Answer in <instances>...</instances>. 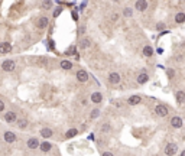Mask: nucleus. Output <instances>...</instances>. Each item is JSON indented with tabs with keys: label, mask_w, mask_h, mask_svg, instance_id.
I'll return each mask as SVG.
<instances>
[{
	"label": "nucleus",
	"mask_w": 185,
	"mask_h": 156,
	"mask_svg": "<svg viewBox=\"0 0 185 156\" xmlns=\"http://www.w3.org/2000/svg\"><path fill=\"white\" fill-rule=\"evenodd\" d=\"M176 152H178V145L176 143L166 145V147H165V155L166 156H174Z\"/></svg>",
	"instance_id": "nucleus-1"
},
{
	"label": "nucleus",
	"mask_w": 185,
	"mask_h": 156,
	"mask_svg": "<svg viewBox=\"0 0 185 156\" xmlns=\"http://www.w3.org/2000/svg\"><path fill=\"white\" fill-rule=\"evenodd\" d=\"M155 113H156L159 117H166V116H168V109H166V106H163V104H158V106L155 107Z\"/></svg>",
	"instance_id": "nucleus-2"
},
{
	"label": "nucleus",
	"mask_w": 185,
	"mask_h": 156,
	"mask_svg": "<svg viewBox=\"0 0 185 156\" xmlns=\"http://www.w3.org/2000/svg\"><path fill=\"white\" fill-rule=\"evenodd\" d=\"M2 69L6 72H12L13 69H15V62H13L12 59H6L3 61V64H2Z\"/></svg>",
	"instance_id": "nucleus-3"
},
{
	"label": "nucleus",
	"mask_w": 185,
	"mask_h": 156,
	"mask_svg": "<svg viewBox=\"0 0 185 156\" xmlns=\"http://www.w3.org/2000/svg\"><path fill=\"white\" fill-rule=\"evenodd\" d=\"M120 75L117 74V72H111V74L109 75V82L110 84H113V85H117V84H120Z\"/></svg>",
	"instance_id": "nucleus-4"
},
{
	"label": "nucleus",
	"mask_w": 185,
	"mask_h": 156,
	"mask_svg": "<svg viewBox=\"0 0 185 156\" xmlns=\"http://www.w3.org/2000/svg\"><path fill=\"white\" fill-rule=\"evenodd\" d=\"M147 6H149V3H147V2H145V0H139V2H136V3H135L136 10H139V12H143V10H146Z\"/></svg>",
	"instance_id": "nucleus-5"
},
{
	"label": "nucleus",
	"mask_w": 185,
	"mask_h": 156,
	"mask_svg": "<svg viewBox=\"0 0 185 156\" xmlns=\"http://www.w3.org/2000/svg\"><path fill=\"white\" fill-rule=\"evenodd\" d=\"M77 80H78L80 82H87L88 74L84 71V69H80V71H77Z\"/></svg>",
	"instance_id": "nucleus-6"
},
{
	"label": "nucleus",
	"mask_w": 185,
	"mask_h": 156,
	"mask_svg": "<svg viewBox=\"0 0 185 156\" xmlns=\"http://www.w3.org/2000/svg\"><path fill=\"white\" fill-rule=\"evenodd\" d=\"M4 120H6L7 123H13L17 120V116H16L15 111H7L6 114H4Z\"/></svg>",
	"instance_id": "nucleus-7"
},
{
	"label": "nucleus",
	"mask_w": 185,
	"mask_h": 156,
	"mask_svg": "<svg viewBox=\"0 0 185 156\" xmlns=\"http://www.w3.org/2000/svg\"><path fill=\"white\" fill-rule=\"evenodd\" d=\"M4 140L7 142V143H13V142H16V134L13 133V131H6V133L3 134Z\"/></svg>",
	"instance_id": "nucleus-8"
},
{
	"label": "nucleus",
	"mask_w": 185,
	"mask_h": 156,
	"mask_svg": "<svg viewBox=\"0 0 185 156\" xmlns=\"http://www.w3.org/2000/svg\"><path fill=\"white\" fill-rule=\"evenodd\" d=\"M91 101L93 103H96V104H98V103H101V100H103V95H101V93L100 91H96V93H93L91 94Z\"/></svg>",
	"instance_id": "nucleus-9"
},
{
	"label": "nucleus",
	"mask_w": 185,
	"mask_h": 156,
	"mask_svg": "<svg viewBox=\"0 0 185 156\" xmlns=\"http://www.w3.org/2000/svg\"><path fill=\"white\" fill-rule=\"evenodd\" d=\"M171 126L175 129H181L182 127V119L181 117H172L171 119Z\"/></svg>",
	"instance_id": "nucleus-10"
},
{
	"label": "nucleus",
	"mask_w": 185,
	"mask_h": 156,
	"mask_svg": "<svg viewBox=\"0 0 185 156\" xmlns=\"http://www.w3.org/2000/svg\"><path fill=\"white\" fill-rule=\"evenodd\" d=\"M12 51V45L9 42H3V44H0V53H9Z\"/></svg>",
	"instance_id": "nucleus-11"
},
{
	"label": "nucleus",
	"mask_w": 185,
	"mask_h": 156,
	"mask_svg": "<svg viewBox=\"0 0 185 156\" xmlns=\"http://www.w3.org/2000/svg\"><path fill=\"white\" fill-rule=\"evenodd\" d=\"M28 147L29 149H36V147H39V140L36 137H31L28 140Z\"/></svg>",
	"instance_id": "nucleus-12"
},
{
	"label": "nucleus",
	"mask_w": 185,
	"mask_h": 156,
	"mask_svg": "<svg viewBox=\"0 0 185 156\" xmlns=\"http://www.w3.org/2000/svg\"><path fill=\"white\" fill-rule=\"evenodd\" d=\"M140 101H142V98L139 95H132V97H129L127 104H129V106H136V104H139Z\"/></svg>",
	"instance_id": "nucleus-13"
},
{
	"label": "nucleus",
	"mask_w": 185,
	"mask_h": 156,
	"mask_svg": "<svg viewBox=\"0 0 185 156\" xmlns=\"http://www.w3.org/2000/svg\"><path fill=\"white\" fill-rule=\"evenodd\" d=\"M36 26H38L39 29H45L48 26V17H39L38 19V22H36Z\"/></svg>",
	"instance_id": "nucleus-14"
},
{
	"label": "nucleus",
	"mask_w": 185,
	"mask_h": 156,
	"mask_svg": "<svg viewBox=\"0 0 185 156\" xmlns=\"http://www.w3.org/2000/svg\"><path fill=\"white\" fill-rule=\"evenodd\" d=\"M90 45H91V41L88 38H82L81 41H80V48H81V49H87Z\"/></svg>",
	"instance_id": "nucleus-15"
},
{
	"label": "nucleus",
	"mask_w": 185,
	"mask_h": 156,
	"mask_svg": "<svg viewBox=\"0 0 185 156\" xmlns=\"http://www.w3.org/2000/svg\"><path fill=\"white\" fill-rule=\"evenodd\" d=\"M176 101H178V104H184V101H185L184 91H176Z\"/></svg>",
	"instance_id": "nucleus-16"
},
{
	"label": "nucleus",
	"mask_w": 185,
	"mask_h": 156,
	"mask_svg": "<svg viewBox=\"0 0 185 156\" xmlns=\"http://www.w3.org/2000/svg\"><path fill=\"white\" fill-rule=\"evenodd\" d=\"M39 147H41V150H42V152H49V150H51V147H52V145H51L49 142H44V143H41V145H39Z\"/></svg>",
	"instance_id": "nucleus-17"
},
{
	"label": "nucleus",
	"mask_w": 185,
	"mask_h": 156,
	"mask_svg": "<svg viewBox=\"0 0 185 156\" xmlns=\"http://www.w3.org/2000/svg\"><path fill=\"white\" fill-rule=\"evenodd\" d=\"M41 136L42 137H51V136H52V130H51V129H48V127H45V129H42L41 130Z\"/></svg>",
	"instance_id": "nucleus-18"
},
{
	"label": "nucleus",
	"mask_w": 185,
	"mask_h": 156,
	"mask_svg": "<svg viewBox=\"0 0 185 156\" xmlns=\"http://www.w3.org/2000/svg\"><path fill=\"white\" fill-rule=\"evenodd\" d=\"M16 124L19 129H26L28 127V120L26 119H20V120H16Z\"/></svg>",
	"instance_id": "nucleus-19"
},
{
	"label": "nucleus",
	"mask_w": 185,
	"mask_h": 156,
	"mask_svg": "<svg viewBox=\"0 0 185 156\" xmlns=\"http://www.w3.org/2000/svg\"><path fill=\"white\" fill-rule=\"evenodd\" d=\"M184 20H185V13H184V12L176 13V16H175V22H176V23H184Z\"/></svg>",
	"instance_id": "nucleus-20"
},
{
	"label": "nucleus",
	"mask_w": 185,
	"mask_h": 156,
	"mask_svg": "<svg viewBox=\"0 0 185 156\" xmlns=\"http://www.w3.org/2000/svg\"><path fill=\"white\" fill-rule=\"evenodd\" d=\"M61 68L65 69V71H68V69H71V68H72V64L69 62V61L64 59V61H61Z\"/></svg>",
	"instance_id": "nucleus-21"
},
{
	"label": "nucleus",
	"mask_w": 185,
	"mask_h": 156,
	"mask_svg": "<svg viewBox=\"0 0 185 156\" xmlns=\"http://www.w3.org/2000/svg\"><path fill=\"white\" fill-rule=\"evenodd\" d=\"M147 80H149V75H147V74H140L138 77V82H139V84H145V82H147Z\"/></svg>",
	"instance_id": "nucleus-22"
},
{
	"label": "nucleus",
	"mask_w": 185,
	"mask_h": 156,
	"mask_svg": "<svg viewBox=\"0 0 185 156\" xmlns=\"http://www.w3.org/2000/svg\"><path fill=\"white\" fill-rule=\"evenodd\" d=\"M152 53H153V49H152L149 45H146V46L143 48V55L145 56H152Z\"/></svg>",
	"instance_id": "nucleus-23"
},
{
	"label": "nucleus",
	"mask_w": 185,
	"mask_h": 156,
	"mask_svg": "<svg viewBox=\"0 0 185 156\" xmlns=\"http://www.w3.org/2000/svg\"><path fill=\"white\" fill-rule=\"evenodd\" d=\"M77 133H78V131H77V129H71V130H68L65 133V137H74V136H77Z\"/></svg>",
	"instance_id": "nucleus-24"
},
{
	"label": "nucleus",
	"mask_w": 185,
	"mask_h": 156,
	"mask_svg": "<svg viewBox=\"0 0 185 156\" xmlns=\"http://www.w3.org/2000/svg\"><path fill=\"white\" fill-rule=\"evenodd\" d=\"M123 15H124L126 17H130V16L133 15V12H132L130 7H124V9H123Z\"/></svg>",
	"instance_id": "nucleus-25"
},
{
	"label": "nucleus",
	"mask_w": 185,
	"mask_h": 156,
	"mask_svg": "<svg viewBox=\"0 0 185 156\" xmlns=\"http://www.w3.org/2000/svg\"><path fill=\"white\" fill-rule=\"evenodd\" d=\"M91 119H97L98 116H100V110L98 109H96V110H93V111H91Z\"/></svg>",
	"instance_id": "nucleus-26"
},
{
	"label": "nucleus",
	"mask_w": 185,
	"mask_h": 156,
	"mask_svg": "<svg viewBox=\"0 0 185 156\" xmlns=\"http://www.w3.org/2000/svg\"><path fill=\"white\" fill-rule=\"evenodd\" d=\"M101 131H110V124L109 123H103V124H101Z\"/></svg>",
	"instance_id": "nucleus-27"
},
{
	"label": "nucleus",
	"mask_w": 185,
	"mask_h": 156,
	"mask_svg": "<svg viewBox=\"0 0 185 156\" xmlns=\"http://www.w3.org/2000/svg\"><path fill=\"white\" fill-rule=\"evenodd\" d=\"M51 4H52V2H44L42 6H44V7H51Z\"/></svg>",
	"instance_id": "nucleus-28"
},
{
	"label": "nucleus",
	"mask_w": 185,
	"mask_h": 156,
	"mask_svg": "<svg viewBox=\"0 0 185 156\" xmlns=\"http://www.w3.org/2000/svg\"><path fill=\"white\" fill-rule=\"evenodd\" d=\"M163 28H165V25H163V23H158V25H156L158 31H160V29H163Z\"/></svg>",
	"instance_id": "nucleus-29"
},
{
	"label": "nucleus",
	"mask_w": 185,
	"mask_h": 156,
	"mask_svg": "<svg viewBox=\"0 0 185 156\" xmlns=\"http://www.w3.org/2000/svg\"><path fill=\"white\" fill-rule=\"evenodd\" d=\"M117 19H119V15H116V13H114V15H111V20H113V22H116Z\"/></svg>",
	"instance_id": "nucleus-30"
},
{
	"label": "nucleus",
	"mask_w": 185,
	"mask_h": 156,
	"mask_svg": "<svg viewBox=\"0 0 185 156\" xmlns=\"http://www.w3.org/2000/svg\"><path fill=\"white\" fill-rule=\"evenodd\" d=\"M3 110H4V103L0 100V111H3Z\"/></svg>",
	"instance_id": "nucleus-31"
},
{
	"label": "nucleus",
	"mask_w": 185,
	"mask_h": 156,
	"mask_svg": "<svg viewBox=\"0 0 185 156\" xmlns=\"http://www.w3.org/2000/svg\"><path fill=\"white\" fill-rule=\"evenodd\" d=\"M59 13H61V9H58L57 12H53V17H57V16L59 15Z\"/></svg>",
	"instance_id": "nucleus-32"
},
{
	"label": "nucleus",
	"mask_w": 185,
	"mask_h": 156,
	"mask_svg": "<svg viewBox=\"0 0 185 156\" xmlns=\"http://www.w3.org/2000/svg\"><path fill=\"white\" fill-rule=\"evenodd\" d=\"M103 156H113V153H110V152H104Z\"/></svg>",
	"instance_id": "nucleus-33"
},
{
	"label": "nucleus",
	"mask_w": 185,
	"mask_h": 156,
	"mask_svg": "<svg viewBox=\"0 0 185 156\" xmlns=\"http://www.w3.org/2000/svg\"><path fill=\"white\" fill-rule=\"evenodd\" d=\"M181 156H185V152H182V153H181Z\"/></svg>",
	"instance_id": "nucleus-34"
}]
</instances>
